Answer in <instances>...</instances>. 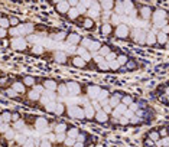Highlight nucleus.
<instances>
[{
    "mask_svg": "<svg viewBox=\"0 0 169 147\" xmlns=\"http://www.w3.org/2000/svg\"><path fill=\"white\" fill-rule=\"evenodd\" d=\"M68 5L77 10V19H90L93 27L107 25L109 36L169 51V10L165 7L133 2H68Z\"/></svg>",
    "mask_w": 169,
    "mask_h": 147,
    "instance_id": "obj_1",
    "label": "nucleus"
},
{
    "mask_svg": "<svg viewBox=\"0 0 169 147\" xmlns=\"http://www.w3.org/2000/svg\"><path fill=\"white\" fill-rule=\"evenodd\" d=\"M7 36V29H3V27H0V39H3Z\"/></svg>",
    "mask_w": 169,
    "mask_h": 147,
    "instance_id": "obj_5",
    "label": "nucleus"
},
{
    "mask_svg": "<svg viewBox=\"0 0 169 147\" xmlns=\"http://www.w3.org/2000/svg\"><path fill=\"white\" fill-rule=\"evenodd\" d=\"M155 97L159 103H162L165 107L169 108V81L164 82L162 85H159L155 91Z\"/></svg>",
    "mask_w": 169,
    "mask_h": 147,
    "instance_id": "obj_3",
    "label": "nucleus"
},
{
    "mask_svg": "<svg viewBox=\"0 0 169 147\" xmlns=\"http://www.w3.org/2000/svg\"><path fill=\"white\" fill-rule=\"evenodd\" d=\"M145 147H169V124L150 128L143 136Z\"/></svg>",
    "mask_w": 169,
    "mask_h": 147,
    "instance_id": "obj_2",
    "label": "nucleus"
},
{
    "mask_svg": "<svg viewBox=\"0 0 169 147\" xmlns=\"http://www.w3.org/2000/svg\"><path fill=\"white\" fill-rule=\"evenodd\" d=\"M0 19H2V15H0Z\"/></svg>",
    "mask_w": 169,
    "mask_h": 147,
    "instance_id": "obj_7",
    "label": "nucleus"
},
{
    "mask_svg": "<svg viewBox=\"0 0 169 147\" xmlns=\"http://www.w3.org/2000/svg\"><path fill=\"white\" fill-rule=\"evenodd\" d=\"M3 124V118H2V115H0V125Z\"/></svg>",
    "mask_w": 169,
    "mask_h": 147,
    "instance_id": "obj_6",
    "label": "nucleus"
},
{
    "mask_svg": "<svg viewBox=\"0 0 169 147\" xmlns=\"http://www.w3.org/2000/svg\"><path fill=\"white\" fill-rule=\"evenodd\" d=\"M0 27H3V29H9V27H10L9 17H2V19H0Z\"/></svg>",
    "mask_w": 169,
    "mask_h": 147,
    "instance_id": "obj_4",
    "label": "nucleus"
}]
</instances>
